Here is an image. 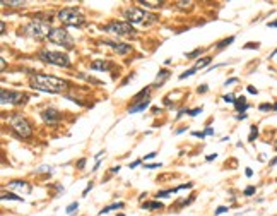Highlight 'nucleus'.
<instances>
[{"mask_svg":"<svg viewBox=\"0 0 277 216\" xmlns=\"http://www.w3.org/2000/svg\"><path fill=\"white\" fill-rule=\"evenodd\" d=\"M69 82L58 79L55 75L48 74H33L31 77V88L43 91V93H63V91L69 89Z\"/></svg>","mask_w":277,"mask_h":216,"instance_id":"1","label":"nucleus"},{"mask_svg":"<svg viewBox=\"0 0 277 216\" xmlns=\"http://www.w3.org/2000/svg\"><path fill=\"white\" fill-rule=\"evenodd\" d=\"M56 17H58V21L62 22L63 26H72V28H81L86 22V19L82 16L79 7H65V9H60Z\"/></svg>","mask_w":277,"mask_h":216,"instance_id":"2","label":"nucleus"},{"mask_svg":"<svg viewBox=\"0 0 277 216\" xmlns=\"http://www.w3.org/2000/svg\"><path fill=\"white\" fill-rule=\"evenodd\" d=\"M10 129L17 136L19 139H29L33 136V126L26 117H22L21 113H14L9 119Z\"/></svg>","mask_w":277,"mask_h":216,"instance_id":"3","label":"nucleus"},{"mask_svg":"<svg viewBox=\"0 0 277 216\" xmlns=\"http://www.w3.org/2000/svg\"><path fill=\"white\" fill-rule=\"evenodd\" d=\"M52 21L48 19H33L28 26H26L24 31L28 33L31 38H36V40H43V38H48L52 31Z\"/></svg>","mask_w":277,"mask_h":216,"instance_id":"4","label":"nucleus"},{"mask_svg":"<svg viewBox=\"0 0 277 216\" xmlns=\"http://www.w3.org/2000/svg\"><path fill=\"white\" fill-rule=\"evenodd\" d=\"M40 60H43L45 64H50V66H55V67H63V69H67V67H70V59L67 54H63V52H53V50H41L40 52Z\"/></svg>","mask_w":277,"mask_h":216,"instance_id":"5","label":"nucleus"},{"mask_svg":"<svg viewBox=\"0 0 277 216\" xmlns=\"http://www.w3.org/2000/svg\"><path fill=\"white\" fill-rule=\"evenodd\" d=\"M123 16L127 19V22H130V24H142V22H146V19H151L153 22H156V16L139 9V7H128V9H125Z\"/></svg>","mask_w":277,"mask_h":216,"instance_id":"6","label":"nucleus"},{"mask_svg":"<svg viewBox=\"0 0 277 216\" xmlns=\"http://www.w3.org/2000/svg\"><path fill=\"white\" fill-rule=\"evenodd\" d=\"M105 31L115 36H132L135 35V29L130 22L127 21H111L110 24L105 26Z\"/></svg>","mask_w":277,"mask_h":216,"instance_id":"7","label":"nucleus"},{"mask_svg":"<svg viewBox=\"0 0 277 216\" xmlns=\"http://www.w3.org/2000/svg\"><path fill=\"white\" fill-rule=\"evenodd\" d=\"M47 40H50L52 43H55V45H60V47L74 48V38L67 33L65 28H53Z\"/></svg>","mask_w":277,"mask_h":216,"instance_id":"8","label":"nucleus"},{"mask_svg":"<svg viewBox=\"0 0 277 216\" xmlns=\"http://www.w3.org/2000/svg\"><path fill=\"white\" fill-rule=\"evenodd\" d=\"M28 96L19 91H7L2 89V105H24Z\"/></svg>","mask_w":277,"mask_h":216,"instance_id":"9","label":"nucleus"},{"mask_svg":"<svg viewBox=\"0 0 277 216\" xmlns=\"http://www.w3.org/2000/svg\"><path fill=\"white\" fill-rule=\"evenodd\" d=\"M41 119L47 124H50V126H55V124H58L62 120V113L56 108H47L41 112Z\"/></svg>","mask_w":277,"mask_h":216,"instance_id":"10","label":"nucleus"},{"mask_svg":"<svg viewBox=\"0 0 277 216\" xmlns=\"http://www.w3.org/2000/svg\"><path fill=\"white\" fill-rule=\"evenodd\" d=\"M9 187L12 189V191L22 192V194H29V192L33 191V187L26 180H10L9 182Z\"/></svg>","mask_w":277,"mask_h":216,"instance_id":"11","label":"nucleus"},{"mask_svg":"<svg viewBox=\"0 0 277 216\" xmlns=\"http://www.w3.org/2000/svg\"><path fill=\"white\" fill-rule=\"evenodd\" d=\"M105 45L111 47L113 50L118 52L120 55H127V54H130V52H132V47H130V45H127V43H118V41H108V40H106Z\"/></svg>","mask_w":277,"mask_h":216,"instance_id":"12","label":"nucleus"},{"mask_svg":"<svg viewBox=\"0 0 277 216\" xmlns=\"http://www.w3.org/2000/svg\"><path fill=\"white\" fill-rule=\"evenodd\" d=\"M91 69L106 72V71L111 69V64H110L108 60H94V62H91Z\"/></svg>","mask_w":277,"mask_h":216,"instance_id":"13","label":"nucleus"},{"mask_svg":"<svg viewBox=\"0 0 277 216\" xmlns=\"http://www.w3.org/2000/svg\"><path fill=\"white\" fill-rule=\"evenodd\" d=\"M151 105V100L149 98H146V100H142V101H139L137 105H134V107H130L128 108V113H137V112H144L147 107Z\"/></svg>","mask_w":277,"mask_h":216,"instance_id":"14","label":"nucleus"},{"mask_svg":"<svg viewBox=\"0 0 277 216\" xmlns=\"http://www.w3.org/2000/svg\"><path fill=\"white\" fill-rule=\"evenodd\" d=\"M234 108H236L240 113H245L246 110H248V103H246V98H245V96L236 98V103H234Z\"/></svg>","mask_w":277,"mask_h":216,"instance_id":"15","label":"nucleus"},{"mask_svg":"<svg viewBox=\"0 0 277 216\" xmlns=\"http://www.w3.org/2000/svg\"><path fill=\"white\" fill-rule=\"evenodd\" d=\"M169 74H171V72H169L168 69H161V71H159V72H158V77H156V82H154V86H156V84L161 86L163 82H165L166 79L169 77Z\"/></svg>","mask_w":277,"mask_h":216,"instance_id":"16","label":"nucleus"},{"mask_svg":"<svg viewBox=\"0 0 277 216\" xmlns=\"http://www.w3.org/2000/svg\"><path fill=\"white\" fill-rule=\"evenodd\" d=\"M144 210H163V203H159V201H149V203H144L142 204Z\"/></svg>","mask_w":277,"mask_h":216,"instance_id":"17","label":"nucleus"},{"mask_svg":"<svg viewBox=\"0 0 277 216\" xmlns=\"http://www.w3.org/2000/svg\"><path fill=\"white\" fill-rule=\"evenodd\" d=\"M121 208H123V203H113V204H110V206H105L103 210L100 211V215H106L113 210H121Z\"/></svg>","mask_w":277,"mask_h":216,"instance_id":"18","label":"nucleus"},{"mask_svg":"<svg viewBox=\"0 0 277 216\" xmlns=\"http://www.w3.org/2000/svg\"><path fill=\"white\" fill-rule=\"evenodd\" d=\"M234 41V36H229V38H224L222 41H219L216 47H218V50H224V48L227 47V45H231Z\"/></svg>","mask_w":277,"mask_h":216,"instance_id":"19","label":"nucleus"},{"mask_svg":"<svg viewBox=\"0 0 277 216\" xmlns=\"http://www.w3.org/2000/svg\"><path fill=\"white\" fill-rule=\"evenodd\" d=\"M2 199L3 201H24V198H21V196H17V194H12V192H3L2 194Z\"/></svg>","mask_w":277,"mask_h":216,"instance_id":"20","label":"nucleus"},{"mask_svg":"<svg viewBox=\"0 0 277 216\" xmlns=\"http://www.w3.org/2000/svg\"><path fill=\"white\" fill-rule=\"evenodd\" d=\"M151 88H153V86H146V88H144L142 91H139V93L135 94V96H134V100H140V98H142V96H149Z\"/></svg>","mask_w":277,"mask_h":216,"instance_id":"21","label":"nucleus"},{"mask_svg":"<svg viewBox=\"0 0 277 216\" xmlns=\"http://www.w3.org/2000/svg\"><path fill=\"white\" fill-rule=\"evenodd\" d=\"M197 71H199V69H197V67H192V69L185 71L183 74H180V77H178V79H180V81H183V79H187V77H192V75L195 74Z\"/></svg>","mask_w":277,"mask_h":216,"instance_id":"22","label":"nucleus"},{"mask_svg":"<svg viewBox=\"0 0 277 216\" xmlns=\"http://www.w3.org/2000/svg\"><path fill=\"white\" fill-rule=\"evenodd\" d=\"M212 62V59H211V57H206V59H202V60H199V62H197V69H204V67H207L209 66V64H211Z\"/></svg>","mask_w":277,"mask_h":216,"instance_id":"23","label":"nucleus"},{"mask_svg":"<svg viewBox=\"0 0 277 216\" xmlns=\"http://www.w3.org/2000/svg\"><path fill=\"white\" fill-rule=\"evenodd\" d=\"M2 5H3V7H22V5H24V2H21V0H19V2H14V0L7 2V0H3Z\"/></svg>","mask_w":277,"mask_h":216,"instance_id":"24","label":"nucleus"},{"mask_svg":"<svg viewBox=\"0 0 277 216\" xmlns=\"http://www.w3.org/2000/svg\"><path fill=\"white\" fill-rule=\"evenodd\" d=\"M75 210H79V203H77V201H74V203H70L69 204V206H67L65 208V213H75Z\"/></svg>","mask_w":277,"mask_h":216,"instance_id":"25","label":"nucleus"},{"mask_svg":"<svg viewBox=\"0 0 277 216\" xmlns=\"http://www.w3.org/2000/svg\"><path fill=\"white\" fill-rule=\"evenodd\" d=\"M139 3H142V5H146V7H154V9H158V7H161L165 2H146V0H140Z\"/></svg>","mask_w":277,"mask_h":216,"instance_id":"26","label":"nucleus"},{"mask_svg":"<svg viewBox=\"0 0 277 216\" xmlns=\"http://www.w3.org/2000/svg\"><path fill=\"white\" fill-rule=\"evenodd\" d=\"M250 129H252V132H250L248 141H250V143H253V141H255V139H257V136H259V129H257L255 126H252Z\"/></svg>","mask_w":277,"mask_h":216,"instance_id":"27","label":"nucleus"},{"mask_svg":"<svg viewBox=\"0 0 277 216\" xmlns=\"http://www.w3.org/2000/svg\"><path fill=\"white\" fill-rule=\"evenodd\" d=\"M222 101H226V103H236V96H234V94H224V96H222Z\"/></svg>","mask_w":277,"mask_h":216,"instance_id":"28","label":"nucleus"},{"mask_svg":"<svg viewBox=\"0 0 277 216\" xmlns=\"http://www.w3.org/2000/svg\"><path fill=\"white\" fill-rule=\"evenodd\" d=\"M204 54V50H193V52H190V54H187V59H197V57H200Z\"/></svg>","mask_w":277,"mask_h":216,"instance_id":"29","label":"nucleus"},{"mask_svg":"<svg viewBox=\"0 0 277 216\" xmlns=\"http://www.w3.org/2000/svg\"><path fill=\"white\" fill-rule=\"evenodd\" d=\"M200 112H202V107L193 108V110H188V115H190V117H195V115H199Z\"/></svg>","mask_w":277,"mask_h":216,"instance_id":"30","label":"nucleus"},{"mask_svg":"<svg viewBox=\"0 0 277 216\" xmlns=\"http://www.w3.org/2000/svg\"><path fill=\"white\" fill-rule=\"evenodd\" d=\"M227 211V208L226 206H219L218 210L214 211V216H219V215H222V213H226Z\"/></svg>","mask_w":277,"mask_h":216,"instance_id":"31","label":"nucleus"},{"mask_svg":"<svg viewBox=\"0 0 277 216\" xmlns=\"http://www.w3.org/2000/svg\"><path fill=\"white\" fill-rule=\"evenodd\" d=\"M255 191H257L255 187H246L243 194H245V196H253V194H255Z\"/></svg>","mask_w":277,"mask_h":216,"instance_id":"32","label":"nucleus"},{"mask_svg":"<svg viewBox=\"0 0 277 216\" xmlns=\"http://www.w3.org/2000/svg\"><path fill=\"white\" fill-rule=\"evenodd\" d=\"M193 2H176L178 9H187V5H192Z\"/></svg>","mask_w":277,"mask_h":216,"instance_id":"33","label":"nucleus"},{"mask_svg":"<svg viewBox=\"0 0 277 216\" xmlns=\"http://www.w3.org/2000/svg\"><path fill=\"white\" fill-rule=\"evenodd\" d=\"M262 112H269V110H274V107H272V105H269V103H264V105H260L259 107Z\"/></svg>","mask_w":277,"mask_h":216,"instance_id":"34","label":"nucleus"},{"mask_svg":"<svg viewBox=\"0 0 277 216\" xmlns=\"http://www.w3.org/2000/svg\"><path fill=\"white\" fill-rule=\"evenodd\" d=\"M84 166H86V158H81L77 161V170H84Z\"/></svg>","mask_w":277,"mask_h":216,"instance_id":"35","label":"nucleus"},{"mask_svg":"<svg viewBox=\"0 0 277 216\" xmlns=\"http://www.w3.org/2000/svg\"><path fill=\"white\" fill-rule=\"evenodd\" d=\"M192 136H193V138H200V139H202V138H206V132H199V131H193V132H192Z\"/></svg>","mask_w":277,"mask_h":216,"instance_id":"36","label":"nucleus"},{"mask_svg":"<svg viewBox=\"0 0 277 216\" xmlns=\"http://www.w3.org/2000/svg\"><path fill=\"white\" fill-rule=\"evenodd\" d=\"M50 170H52L50 166H40V168H38L36 172H38V173H45V172H50Z\"/></svg>","mask_w":277,"mask_h":216,"instance_id":"37","label":"nucleus"},{"mask_svg":"<svg viewBox=\"0 0 277 216\" xmlns=\"http://www.w3.org/2000/svg\"><path fill=\"white\" fill-rule=\"evenodd\" d=\"M234 82H238V77H231V79H227V81L224 82V86H229V84H234Z\"/></svg>","mask_w":277,"mask_h":216,"instance_id":"38","label":"nucleus"},{"mask_svg":"<svg viewBox=\"0 0 277 216\" xmlns=\"http://www.w3.org/2000/svg\"><path fill=\"white\" fill-rule=\"evenodd\" d=\"M159 166H161V163H151V165H146V168L151 170V168H159Z\"/></svg>","mask_w":277,"mask_h":216,"instance_id":"39","label":"nucleus"},{"mask_svg":"<svg viewBox=\"0 0 277 216\" xmlns=\"http://www.w3.org/2000/svg\"><path fill=\"white\" fill-rule=\"evenodd\" d=\"M259 47H260V43H246L243 48H259Z\"/></svg>","mask_w":277,"mask_h":216,"instance_id":"40","label":"nucleus"},{"mask_svg":"<svg viewBox=\"0 0 277 216\" xmlns=\"http://www.w3.org/2000/svg\"><path fill=\"white\" fill-rule=\"evenodd\" d=\"M154 156H156V153H154V151H153V153H147L146 156H144V161H146V160H153Z\"/></svg>","mask_w":277,"mask_h":216,"instance_id":"41","label":"nucleus"},{"mask_svg":"<svg viewBox=\"0 0 277 216\" xmlns=\"http://www.w3.org/2000/svg\"><path fill=\"white\" fill-rule=\"evenodd\" d=\"M207 89H209V86H207V84H202L197 91H199V93H207Z\"/></svg>","mask_w":277,"mask_h":216,"instance_id":"42","label":"nucleus"},{"mask_svg":"<svg viewBox=\"0 0 277 216\" xmlns=\"http://www.w3.org/2000/svg\"><path fill=\"white\" fill-rule=\"evenodd\" d=\"M204 132H206V136H214V129H212V127H207Z\"/></svg>","mask_w":277,"mask_h":216,"instance_id":"43","label":"nucleus"},{"mask_svg":"<svg viewBox=\"0 0 277 216\" xmlns=\"http://www.w3.org/2000/svg\"><path fill=\"white\" fill-rule=\"evenodd\" d=\"M140 163H142V160H135L134 163H130V168H137Z\"/></svg>","mask_w":277,"mask_h":216,"instance_id":"44","label":"nucleus"},{"mask_svg":"<svg viewBox=\"0 0 277 216\" xmlns=\"http://www.w3.org/2000/svg\"><path fill=\"white\" fill-rule=\"evenodd\" d=\"M216 158H218V154L214 153V154H207V158H206V160H207V161H212V160H216Z\"/></svg>","mask_w":277,"mask_h":216,"instance_id":"45","label":"nucleus"},{"mask_svg":"<svg viewBox=\"0 0 277 216\" xmlns=\"http://www.w3.org/2000/svg\"><path fill=\"white\" fill-rule=\"evenodd\" d=\"M246 119V113H238L236 115V120H245Z\"/></svg>","mask_w":277,"mask_h":216,"instance_id":"46","label":"nucleus"},{"mask_svg":"<svg viewBox=\"0 0 277 216\" xmlns=\"http://www.w3.org/2000/svg\"><path fill=\"white\" fill-rule=\"evenodd\" d=\"M248 93H252V94H257V93H259V91H257L255 88H253V86H248Z\"/></svg>","mask_w":277,"mask_h":216,"instance_id":"47","label":"nucleus"},{"mask_svg":"<svg viewBox=\"0 0 277 216\" xmlns=\"http://www.w3.org/2000/svg\"><path fill=\"white\" fill-rule=\"evenodd\" d=\"M91 189H93V182H91V184H89V185H87V187H86V191H84V192H82V194H84V196H86V194H87V192H89V191H91Z\"/></svg>","mask_w":277,"mask_h":216,"instance_id":"48","label":"nucleus"},{"mask_svg":"<svg viewBox=\"0 0 277 216\" xmlns=\"http://www.w3.org/2000/svg\"><path fill=\"white\" fill-rule=\"evenodd\" d=\"M120 172V165L118 166H113V168H111V173H118Z\"/></svg>","mask_w":277,"mask_h":216,"instance_id":"49","label":"nucleus"},{"mask_svg":"<svg viewBox=\"0 0 277 216\" xmlns=\"http://www.w3.org/2000/svg\"><path fill=\"white\" fill-rule=\"evenodd\" d=\"M245 170H246V172H245V173H246V177H252V175H253L252 168H245Z\"/></svg>","mask_w":277,"mask_h":216,"instance_id":"50","label":"nucleus"},{"mask_svg":"<svg viewBox=\"0 0 277 216\" xmlns=\"http://www.w3.org/2000/svg\"><path fill=\"white\" fill-rule=\"evenodd\" d=\"M269 28H277V21H274V22H269Z\"/></svg>","mask_w":277,"mask_h":216,"instance_id":"51","label":"nucleus"},{"mask_svg":"<svg viewBox=\"0 0 277 216\" xmlns=\"http://www.w3.org/2000/svg\"><path fill=\"white\" fill-rule=\"evenodd\" d=\"M269 165H271V166H274V165H277V156L274 158V160H272L271 163H269Z\"/></svg>","mask_w":277,"mask_h":216,"instance_id":"52","label":"nucleus"},{"mask_svg":"<svg viewBox=\"0 0 277 216\" xmlns=\"http://www.w3.org/2000/svg\"><path fill=\"white\" fill-rule=\"evenodd\" d=\"M185 129H187V127H181V129H178V131H176V134H181V132H185Z\"/></svg>","mask_w":277,"mask_h":216,"instance_id":"53","label":"nucleus"},{"mask_svg":"<svg viewBox=\"0 0 277 216\" xmlns=\"http://www.w3.org/2000/svg\"><path fill=\"white\" fill-rule=\"evenodd\" d=\"M274 149L277 151V141H276V144H274Z\"/></svg>","mask_w":277,"mask_h":216,"instance_id":"54","label":"nucleus"},{"mask_svg":"<svg viewBox=\"0 0 277 216\" xmlns=\"http://www.w3.org/2000/svg\"><path fill=\"white\" fill-rule=\"evenodd\" d=\"M116 216H125L123 213H118V215H116Z\"/></svg>","mask_w":277,"mask_h":216,"instance_id":"55","label":"nucleus"},{"mask_svg":"<svg viewBox=\"0 0 277 216\" xmlns=\"http://www.w3.org/2000/svg\"><path fill=\"white\" fill-rule=\"evenodd\" d=\"M274 110H277V103H276V105H274Z\"/></svg>","mask_w":277,"mask_h":216,"instance_id":"56","label":"nucleus"}]
</instances>
